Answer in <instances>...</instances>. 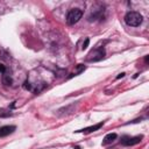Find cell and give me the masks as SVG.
I'll return each mask as SVG.
<instances>
[{"label":"cell","mask_w":149,"mask_h":149,"mask_svg":"<svg viewBox=\"0 0 149 149\" xmlns=\"http://www.w3.org/2000/svg\"><path fill=\"white\" fill-rule=\"evenodd\" d=\"M115 139H116V134H115V133H109V134H107V135L104 137L102 144L106 146V144H108V143H112Z\"/></svg>","instance_id":"obj_7"},{"label":"cell","mask_w":149,"mask_h":149,"mask_svg":"<svg viewBox=\"0 0 149 149\" xmlns=\"http://www.w3.org/2000/svg\"><path fill=\"white\" fill-rule=\"evenodd\" d=\"M2 81H3V84H6V85H10V84L13 83L12 78H10L8 74H5V76L2 77Z\"/></svg>","instance_id":"obj_8"},{"label":"cell","mask_w":149,"mask_h":149,"mask_svg":"<svg viewBox=\"0 0 149 149\" xmlns=\"http://www.w3.org/2000/svg\"><path fill=\"white\" fill-rule=\"evenodd\" d=\"M93 55V57H91V58H88L90 61H99V59H101L102 57H104V55H105V51H104V49L102 48H99L98 50H94V51H92L88 56H92Z\"/></svg>","instance_id":"obj_4"},{"label":"cell","mask_w":149,"mask_h":149,"mask_svg":"<svg viewBox=\"0 0 149 149\" xmlns=\"http://www.w3.org/2000/svg\"><path fill=\"white\" fill-rule=\"evenodd\" d=\"M88 42H90V40H88V38H86V40H85V42L83 43V50L87 48V45H88Z\"/></svg>","instance_id":"obj_10"},{"label":"cell","mask_w":149,"mask_h":149,"mask_svg":"<svg viewBox=\"0 0 149 149\" xmlns=\"http://www.w3.org/2000/svg\"><path fill=\"white\" fill-rule=\"evenodd\" d=\"M142 136H135V137H123L121 143L123 146H134V144H137L140 141H141Z\"/></svg>","instance_id":"obj_3"},{"label":"cell","mask_w":149,"mask_h":149,"mask_svg":"<svg viewBox=\"0 0 149 149\" xmlns=\"http://www.w3.org/2000/svg\"><path fill=\"white\" fill-rule=\"evenodd\" d=\"M81 16H83V12L80 9H78V8L71 9L66 15V22L69 24H74L81 19Z\"/></svg>","instance_id":"obj_2"},{"label":"cell","mask_w":149,"mask_h":149,"mask_svg":"<svg viewBox=\"0 0 149 149\" xmlns=\"http://www.w3.org/2000/svg\"><path fill=\"white\" fill-rule=\"evenodd\" d=\"M5 71H6V68H5V65H3L2 63H0V72H1V73H3Z\"/></svg>","instance_id":"obj_11"},{"label":"cell","mask_w":149,"mask_h":149,"mask_svg":"<svg viewBox=\"0 0 149 149\" xmlns=\"http://www.w3.org/2000/svg\"><path fill=\"white\" fill-rule=\"evenodd\" d=\"M23 87H24L26 90H30V88H31V85H30V83H29V81H27V80H26V81H24Z\"/></svg>","instance_id":"obj_9"},{"label":"cell","mask_w":149,"mask_h":149,"mask_svg":"<svg viewBox=\"0 0 149 149\" xmlns=\"http://www.w3.org/2000/svg\"><path fill=\"white\" fill-rule=\"evenodd\" d=\"M102 125H104V122H99V123H97V125H94V126H91V127H87V128L77 130V133H79V132H81V133H92V132H95V130L100 129V128L102 127Z\"/></svg>","instance_id":"obj_6"},{"label":"cell","mask_w":149,"mask_h":149,"mask_svg":"<svg viewBox=\"0 0 149 149\" xmlns=\"http://www.w3.org/2000/svg\"><path fill=\"white\" fill-rule=\"evenodd\" d=\"M74 149H80V147H74Z\"/></svg>","instance_id":"obj_13"},{"label":"cell","mask_w":149,"mask_h":149,"mask_svg":"<svg viewBox=\"0 0 149 149\" xmlns=\"http://www.w3.org/2000/svg\"><path fill=\"white\" fill-rule=\"evenodd\" d=\"M142 21H143V17L139 12H128L125 16V22L132 27L140 26L142 23Z\"/></svg>","instance_id":"obj_1"},{"label":"cell","mask_w":149,"mask_h":149,"mask_svg":"<svg viewBox=\"0 0 149 149\" xmlns=\"http://www.w3.org/2000/svg\"><path fill=\"white\" fill-rule=\"evenodd\" d=\"M15 130V126H2L0 127V137L7 136Z\"/></svg>","instance_id":"obj_5"},{"label":"cell","mask_w":149,"mask_h":149,"mask_svg":"<svg viewBox=\"0 0 149 149\" xmlns=\"http://www.w3.org/2000/svg\"><path fill=\"white\" fill-rule=\"evenodd\" d=\"M123 76H125V73H123V72H122V73H120V74H119V76H118V77H116V78H118V79H119V78H122V77H123Z\"/></svg>","instance_id":"obj_12"}]
</instances>
